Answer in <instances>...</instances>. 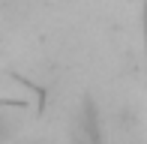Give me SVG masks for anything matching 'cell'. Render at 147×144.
<instances>
[{
	"label": "cell",
	"instance_id": "obj_1",
	"mask_svg": "<svg viewBox=\"0 0 147 144\" xmlns=\"http://www.w3.org/2000/svg\"><path fill=\"white\" fill-rule=\"evenodd\" d=\"M12 135H15V120L6 111H0V144H6Z\"/></svg>",
	"mask_w": 147,
	"mask_h": 144
}]
</instances>
